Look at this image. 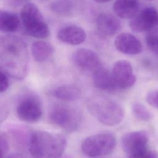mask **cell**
I'll return each mask as SVG.
<instances>
[{"mask_svg": "<svg viewBox=\"0 0 158 158\" xmlns=\"http://www.w3.org/2000/svg\"><path fill=\"white\" fill-rule=\"evenodd\" d=\"M67 146L65 138L46 131L33 132L28 140V150L33 158H59Z\"/></svg>", "mask_w": 158, "mask_h": 158, "instance_id": "6da1fadb", "label": "cell"}, {"mask_svg": "<svg viewBox=\"0 0 158 158\" xmlns=\"http://www.w3.org/2000/svg\"><path fill=\"white\" fill-rule=\"evenodd\" d=\"M86 107L93 117L107 126L117 125L124 117L122 107L117 102L105 96H90L86 100Z\"/></svg>", "mask_w": 158, "mask_h": 158, "instance_id": "7a4b0ae2", "label": "cell"}, {"mask_svg": "<svg viewBox=\"0 0 158 158\" xmlns=\"http://www.w3.org/2000/svg\"><path fill=\"white\" fill-rule=\"evenodd\" d=\"M1 70L17 79L25 77L27 72L26 52L19 42H6L4 56H1Z\"/></svg>", "mask_w": 158, "mask_h": 158, "instance_id": "3957f363", "label": "cell"}, {"mask_svg": "<svg viewBox=\"0 0 158 158\" xmlns=\"http://www.w3.org/2000/svg\"><path fill=\"white\" fill-rule=\"evenodd\" d=\"M20 18L26 32L32 37L44 39L50 35L49 28L35 4H25L20 11Z\"/></svg>", "mask_w": 158, "mask_h": 158, "instance_id": "277c9868", "label": "cell"}, {"mask_svg": "<svg viewBox=\"0 0 158 158\" xmlns=\"http://www.w3.org/2000/svg\"><path fill=\"white\" fill-rule=\"evenodd\" d=\"M49 119L51 123L67 131L78 130L81 123V115L79 110L72 106L57 104L50 110Z\"/></svg>", "mask_w": 158, "mask_h": 158, "instance_id": "5b68a950", "label": "cell"}, {"mask_svg": "<svg viewBox=\"0 0 158 158\" xmlns=\"http://www.w3.org/2000/svg\"><path fill=\"white\" fill-rule=\"evenodd\" d=\"M116 146L115 136L110 133H101L86 138L82 142L83 152L90 157H98L110 154Z\"/></svg>", "mask_w": 158, "mask_h": 158, "instance_id": "8992f818", "label": "cell"}, {"mask_svg": "<svg viewBox=\"0 0 158 158\" xmlns=\"http://www.w3.org/2000/svg\"><path fill=\"white\" fill-rule=\"evenodd\" d=\"M17 117L22 121L33 123L42 116V107L39 100L33 96H26L19 102L16 107Z\"/></svg>", "mask_w": 158, "mask_h": 158, "instance_id": "52a82bcc", "label": "cell"}, {"mask_svg": "<svg viewBox=\"0 0 158 158\" xmlns=\"http://www.w3.org/2000/svg\"><path fill=\"white\" fill-rule=\"evenodd\" d=\"M158 25V11L152 7H148L139 12L130 22L131 30L140 33L149 31Z\"/></svg>", "mask_w": 158, "mask_h": 158, "instance_id": "ba28073f", "label": "cell"}, {"mask_svg": "<svg viewBox=\"0 0 158 158\" xmlns=\"http://www.w3.org/2000/svg\"><path fill=\"white\" fill-rule=\"evenodd\" d=\"M117 89H127L132 86L136 82L131 64L126 60L116 61L112 70Z\"/></svg>", "mask_w": 158, "mask_h": 158, "instance_id": "9c48e42d", "label": "cell"}, {"mask_svg": "<svg viewBox=\"0 0 158 158\" xmlns=\"http://www.w3.org/2000/svg\"><path fill=\"white\" fill-rule=\"evenodd\" d=\"M149 135L145 131H135L125 134L122 138V146L128 156L148 148Z\"/></svg>", "mask_w": 158, "mask_h": 158, "instance_id": "30bf717a", "label": "cell"}, {"mask_svg": "<svg viewBox=\"0 0 158 158\" xmlns=\"http://www.w3.org/2000/svg\"><path fill=\"white\" fill-rule=\"evenodd\" d=\"M72 60L77 67L92 73L102 65L100 58L93 51L80 48L77 50L72 56Z\"/></svg>", "mask_w": 158, "mask_h": 158, "instance_id": "8fae6325", "label": "cell"}, {"mask_svg": "<svg viewBox=\"0 0 158 158\" xmlns=\"http://www.w3.org/2000/svg\"><path fill=\"white\" fill-rule=\"evenodd\" d=\"M114 45L119 52L125 54L136 55L141 53L143 50L141 41L129 33H122L117 35Z\"/></svg>", "mask_w": 158, "mask_h": 158, "instance_id": "7c38bea8", "label": "cell"}, {"mask_svg": "<svg viewBox=\"0 0 158 158\" xmlns=\"http://www.w3.org/2000/svg\"><path fill=\"white\" fill-rule=\"evenodd\" d=\"M57 37L59 40L64 43L78 45L85 41L86 35L82 28L76 25H68L59 30Z\"/></svg>", "mask_w": 158, "mask_h": 158, "instance_id": "4fadbf2b", "label": "cell"}, {"mask_svg": "<svg viewBox=\"0 0 158 158\" xmlns=\"http://www.w3.org/2000/svg\"><path fill=\"white\" fill-rule=\"evenodd\" d=\"M99 32L106 36H112L120 30L121 25L119 20L111 14H102L96 20Z\"/></svg>", "mask_w": 158, "mask_h": 158, "instance_id": "5bb4252c", "label": "cell"}, {"mask_svg": "<svg viewBox=\"0 0 158 158\" xmlns=\"http://www.w3.org/2000/svg\"><path fill=\"white\" fill-rule=\"evenodd\" d=\"M93 73V80L94 86L104 91H114L117 89L112 71L101 66Z\"/></svg>", "mask_w": 158, "mask_h": 158, "instance_id": "9a60e30c", "label": "cell"}, {"mask_svg": "<svg viewBox=\"0 0 158 158\" xmlns=\"http://www.w3.org/2000/svg\"><path fill=\"white\" fill-rule=\"evenodd\" d=\"M113 9L117 16L122 19H133L138 12V0H116Z\"/></svg>", "mask_w": 158, "mask_h": 158, "instance_id": "2e32d148", "label": "cell"}, {"mask_svg": "<svg viewBox=\"0 0 158 158\" xmlns=\"http://www.w3.org/2000/svg\"><path fill=\"white\" fill-rule=\"evenodd\" d=\"M31 52L33 59L39 62L47 60L53 54L54 48L48 42L37 41L31 46Z\"/></svg>", "mask_w": 158, "mask_h": 158, "instance_id": "e0dca14e", "label": "cell"}, {"mask_svg": "<svg viewBox=\"0 0 158 158\" xmlns=\"http://www.w3.org/2000/svg\"><path fill=\"white\" fill-rule=\"evenodd\" d=\"M52 94L54 97L64 101H73L78 99L81 95L80 89L73 85H63L56 88Z\"/></svg>", "mask_w": 158, "mask_h": 158, "instance_id": "ac0fdd59", "label": "cell"}, {"mask_svg": "<svg viewBox=\"0 0 158 158\" xmlns=\"http://www.w3.org/2000/svg\"><path fill=\"white\" fill-rule=\"evenodd\" d=\"M19 26V19L17 14L9 11L0 12V29L3 32H14Z\"/></svg>", "mask_w": 158, "mask_h": 158, "instance_id": "d6986e66", "label": "cell"}, {"mask_svg": "<svg viewBox=\"0 0 158 158\" xmlns=\"http://www.w3.org/2000/svg\"><path fill=\"white\" fill-rule=\"evenodd\" d=\"M73 5L72 0H56L51 4V9L57 14L68 15L72 10Z\"/></svg>", "mask_w": 158, "mask_h": 158, "instance_id": "ffe728a7", "label": "cell"}, {"mask_svg": "<svg viewBox=\"0 0 158 158\" xmlns=\"http://www.w3.org/2000/svg\"><path fill=\"white\" fill-rule=\"evenodd\" d=\"M133 113L136 118L143 121L149 120L152 116L146 108L139 103H135L132 107Z\"/></svg>", "mask_w": 158, "mask_h": 158, "instance_id": "44dd1931", "label": "cell"}, {"mask_svg": "<svg viewBox=\"0 0 158 158\" xmlns=\"http://www.w3.org/2000/svg\"><path fill=\"white\" fill-rule=\"evenodd\" d=\"M146 41L149 49L158 56V27L147 35Z\"/></svg>", "mask_w": 158, "mask_h": 158, "instance_id": "7402d4cb", "label": "cell"}, {"mask_svg": "<svg viewBox=\"0 0 158 158\" xmlns=\"http://www.w3.org/2000/svg\"><path fill=\"white\" fill-rule=\"evenodd\" d=\"M128 158H158V155L155 151L148 148L141 152L128 156Z\"/></svg>", "mask_w": 158, "mask_h": 158, "instance_id": "603a6c76", "label": "cell"}, {"mask_svg": "<svg viewBox=\"0 0 158 158\" xmlns=\"http://www.w3.org/2000/svg\"><path fill=\"white\" fill-rule=\"evenodd\" d=\"M0 146H1V158H4L9 150L8 139L5 133H1L0 135Z\"/></svg>", "mask_w": 158, "mask_h": 158, "instance_id": "cb8c5ba5", "label": "cell"}, {"mask_svg": "<svg viewBox=\"0 0 158 158\" xmlns=\"http://www.w3.org/2000/svg\"><path fill=\"white\" fill-rule=\"evenodd\" d=\"M8 74L1 70L0 72V92L2 93L7 90L9 87V81Z\"/></svg>", "mask_w": 158, "mask_h": 158, "instance_id": "d4e9b609", "label": "cell"}, {"mask_svg": "<svg viewBox=\"0 0 158 158\" xmlns=\"http://www.w3.org/2000/svg\"><path fill=\"white\" fill-rule=\"evenodd\" d=\"M146 101L149 105L158 109V90L149 92L146 96Z\"/></svg>", "mask_w": 158, "mask_h": 158, "instance_id": "484cf974", "label": "cell"}, {"mask_svg": "<svg viewBox=\"0 0 158 158\" xmlns=\"http://www.w3.org/2000/svg\"><path fill=\"white\" fill-rule=\"evenodd\" d=\"M4 158H24V157L19 154H12L9 155V156H6Z\"/></svg>", "mask_w": 158, "mask_h": 158, "instance_id": "4316f807", "label": "cell"}, {"mask_svg": "<svg viewBox=\"0 0 158 158\" xmlns=\"http://www.w3.org/2000/svg\"><path fill=\"white\" fill-rule=\"evenodd\" d=\"M94 1L97 2H99V3H103V2H106L108 1H110L111 0H94Z\"/></svg>", "mask_w": 158, "mask_h": 158, "instance_id": "83f0119b", "label": "cell"}, {"mask_svg": "<svg viewBox=\"0 0 158 158\" xmlns=\"http://www.w3.org/2000/svg\"><path fill=\"white\" fill-rule=\"evenodd\" d=\"M148 1H152V0H148Z\"/></svg>", "mask_w": 158, "mask_h": 158, "instance_id": "f1b7e54d", "label": "cell"}]
</instances>
